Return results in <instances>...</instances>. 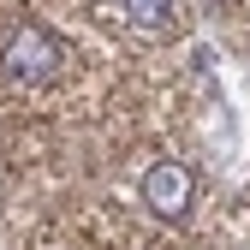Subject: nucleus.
Masks as SVG:
<instances>
[{
    "mask_svg": "<svg viewBox=\"0 0 250 250\" xmlns=\"http://www.w3.org/2000/svg\"><path fill=\"white\" fill-rule=\"evenodd\" d=\"M0 72L12 83H54L66 72V42H60L48 24H18L12 36L0 42Z\"/></svg>",
    "mask_w": 250,
    "mask_h": 250,
    "instance_id": "nucleus-1",
    "label": "nucleus"
},
{
    "mask_svg": "<svg viewBox=\"0 0 250 250\" xmlns=\"http://www.w3.org/2000/svg\"><path fill=\"white\" fill-rule=\"evenodd\" d=\"M119 6H125V18H131L137 30H161L173 18V0H119Z\"/></svg>",
    "mask_w": 250,
    "mask_h": 250,
    "instance_id": "nucleus-3",
    "label": "nucleus"
},
{
    "mask_svg": "<svg viewBox=\"0 0 250 250\" xmlns=\"http://www.w3.org/2000/svg\"><path fill=\"white\" fill-rule=\"evenodd\" d=\"M143 203H149L155 214H185V208H191V173H185L179 161L149 167V173H143Z\"/></svg>",
    "mask_w": 250,
    "mask_h": 250,
    "instance_id": "nucleus-2",
    "label": "nucleus"
}]
</instances>
